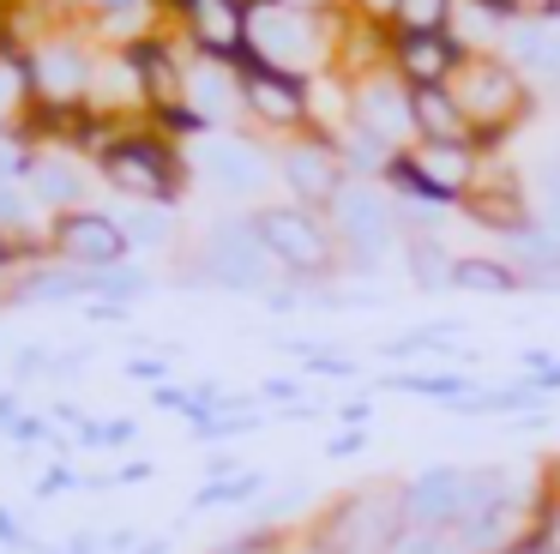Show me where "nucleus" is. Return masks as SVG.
Returning <instances> with one entry per match:
<instances>
[{"label": "nucleus", "mask_w": 560, "mask_h": 554, "mask_svg": "<svg viewBox=\"0 0 560 554\" xmlns=\"http://www.w3.org/2000/svg\"><path fill=\"white\" fill-rule=\"evenodd\" d=\"M187 108H194L211 132H235V127H242V120H247L242 60H211V55L187 60Z\"/></svg>", "instance_id": "dca6fc26"}, {"label": "nucleus", "mask_w": 560, "mask_h": 554, "mask_svg": "<svg viewBox=\"0 0 560 554\" xmlns=\"http://www.w3.org/2000/svg\"><path fill=\"white\" fill-rule=\"evenodd\" d=\"M127 235H133V247H175V235H182V223H175V205H139L133 217H121Z\"/></svg>", "instance_id": "a878e982"}, {"label": "nucleus", "mask_w": 560, "mask_h": 554, "mask_svg": "<svg viewBox=\"0 0 560 554\" xmlns=\"http://www.w3.org/2000/svg\"><path fill=\"white\" fill-rule=\"evenodd\" d=\"M242 103H247V127L271 132V139L314 132V84L295 79V72L242 60Z\"/></svg>", "instance_id": "6e6552de"}, {"label": "nucleus", "mask_w": 560, "mask_h": 554, "mask_svg": "<svg viewBox=\"0 0 560 554\" xmlns=\"http://www.w3.org/2000/svg\"><path fill=\"white\" fill-rule=\"evenodd\" d=\"M187 157H194V175L211 181L223 199H259L266 181L278 175V157H266L259 139H247L242 127L235 132H206V139H194Z\"/></svg>", "instance_id": "1a4fd4ad"}, {"label": "nucleus", "mask_w": 560, "mask_h": 554, "mask_svg": "<svg viewBox=\"0 0 560 554\" xmlns=\"http://www.w3.org/2000/svg\"><path fill=\"white\" fill-rule=\"evenodd\" d=\"M31 199L43 205V211H79L85 205V187H91V175H85V163H79V151H67V145H49L43 151L37 145V169H31Z\"/></svg>", "instance_id": "a211bd4d"}, {"label": "nucleus", "mask_w": 560, "mask_h": 554, "mask_svg": "<svg viewBox=\"0 0 560 554\" xmlns=\"http://www.w3.org/2000/svg\"><path fill=\"white\" fill-rule=\"evenodd\" d=\"M7 301H19V308H43V301H97V272L67 265V259H43L7 289Z\"/></svg>", "instance_id": "6ab92c4d"}, {"label": "nucleus", "mask_w": 560, "mask_h": 554, "mask_svg": "<svg viewBox=\"0 0 560 554\" xmlns=\"http://www.w3.org/2000/svg\"><path fill=\"white\" fill-rule=\"evenodd\" d=\"M139 296H151V272L145 265H115V272H97V301H121V308H133Z\"/></svg>", "instance_id": "cd10ccee"}, {"label": "nucleus", "mask_w": 560, "mask_h": 554, "mask_svg": "<svg viewBox=\"0 0 560 554\" xmlns=\"http://www.w3.org/2000/svg\"><path fill=\"white\" fill-rule=\"evenodd\" d=\"M97 175L133 205H182L187 181H194V157H187V145H175L170 132L145 120V127H121L103 145Z\"/></svg>", "instance_id": "f257e3e1"}, {"label": "nucleus", "mask_w": 560, "mask_h": 554, "mask_svg": "<svg viewBox=\"0 0 560 554\" xmlns=\"http://www.w3.org/2000/svg\"><path fill=\"white\" fill-rule=\"evenodd\" d=\"M452 265H458V253L446 247L440 235H404V277H410L416 289H452Z\"/></svg>", "instance_id": "5701e85b"}, {"label": "nucleus", "mask_w": 560, "mask_h": 554, "mask_svg": "<svg viewBox=\"0 0 560 554\" xmlns=\"http://www.w3.org/2000/svg\"><path fill=\"white\" fill-rule=\"evenodd\" d=\"M170 12L175 36L194 55L211 60H242L247 55V0H158Z\"/></svg>", "instance_id": "ddd939ff"}, {"label": "nucleus", "mask_w": 560, "mask_h": 554, "mask_svg": "<svg viewBox=\"0 0 560 554\" xmlns=\"http://www.w3.org/2000/svg\"><path fill=\"white\" fill-rule=\"evenodd\" d=\"M13 440H25V446H37V440H55V422H49V416H25V422L13 428ZM55 446H61V440H55Z\"/></svg>", "instance_id": "4c0bfd02"}, {"label": "nucleus", "mask_w": 560, "mask_h": 554, "mask_svg": "<svg viewBox=\"0 0 560 554\" xmlns=\"http://www.w3.org/2000/svg\"><path fill=\"white\" fill-rule=\"evenodd\" d=\"M410 108H416V139H434V145L476 139V132H470V115H464L458 96H452V84H428V91H410Z\"/></svg>", "instance_id": "412c9836"}, {"label": "nucleus", "mask_w": 560, "mask_h": 554, "mask_svg": "<svg viewBox=\"0 0 560 554\" xmlns=\"http://www.w3.org/2000/svg\"><path fill=\"white\" fill-rule=\"evenodd\" d=\"M127 440H139V422H133V416L103 422V446H109V452H115V446H127Z\"/></svg>", "instance_id": "58836bf2"}, {"label": "nucleus", "mask_w": 560, "mask_h": 554, "mask_svg": "<svg viewBox=\"0 0 560 554\" xmlns=\"http://www.w3.org/2000/svg\"><path fill=\"white\" fill-rule=\"evenodd\" d=\"M470 36L464 31H440V36H386V60L410 91H428V84H452L470 60Z\"/></svg>", "instance_id": "2eb2a0df"}, {"label": "nucleus", "mask_w": 560, "mask_h": 554, "mask_svg": "<svg viewBox=\"0 0 560 554\" xmlns=\"http://www.w3.org/2000/svg\"><path fill=\"white\" fill-rule=\"evenodd\" d=\"M452 289H464V296H518L524 272L506 259V253H458Z\"/></svg>", "instance_id": "4be33fe9"}, {"label": "nucleus", "mask_w": 560, "mask_h": 554, "mask_svg": "<svg viewBox=\"0 0 560 554\" xmlns=\"http://www.w3.org/2000/svg\"><path fill=\"white\" fill-rule=\"evenodd\" d=\"M19 422H25V409H19V397H13V392H0V434H13Z\"/></svg>", "instance_id": "79ce46f5"}, {"label": "nucleus", "mask_w": 560, "mask_h": 554, "mask_svg": "<svg viewBox=\"0 0 560 554\" xmlns=\"http://www.w3.org/2000/svg\"><path fill=\"white\" fill-rule=\"evenodd\" d=\"M49 247H55V259L85 265V272H115V265L133 259V235H127V223L109 217V211H97V205L55 211L49 217Z\"/></svg>", "instance_id": "9b49d317"}, {"label": "nucleus", "mask_w": 560, "mask_h": 554, "mask_svg": "<svg viewBox=\"0 0 560 554\" xmlns=\"http://www.w3.org/2000/svg\"><path fill=\"white\" fill-rule=\"evenodd\" d=\"M392 12H398V0H350V19H362V24H380V31L392 24Z\"/></svg>", "instance_id": "72a5a7b5"}, {"label": "nucleus", "mask_w": 560, "mask_h": 554, "mask_svg": "<svg viewBox=\"0 0 560 554\" xmlns=\"http://www.w3.org/2000/svg\"><path fill=\"white\" fill-rule=\"evenodd\" d=\"M194 265L199 272L187 284H218V289H235V296H271V277H278V259L266 253V241H259L247 211L211 223L199 253H194Z\"/></svg>", "instance_id": "423d86ee"}, {"label": "nucleus", "mask_w": 560, "mask_h": 554, "mask_svg": "<svg viewBox=\"0 0 560 554\" xmlns=\"http://www.w3.org/2000/svg\"><path fill=\"white\" fill-rule=\"evenodd\" d=\"M97 60H103V48L91 43L85 24L43 31L37 43H31V72H37V103H43V115H79V108H91Z\"/></svg>", "instance_id": "39448f33"}, {"label": "nucleus", "mask_w": 560, "mask_h": 554, "mask_svg": "<svg viewBox=\"0 0 560 554\" xmlns=\"http://www.w3.org/2000/svg\"><path fill=\"white\" fill-rule=\"evenodd\" d=\"M452 96H458V108L470 115V132H476L482 151L506 145L536 108V84L524 79L500 48H476V55L464 60V72L452 79Z\"/></svg>", "instance_id": "f03ea898"}, {"label": "nucleus", "mask_w": 560, "mask_h": 554, "mask_svg": "<svg viewBox=\"0 0 560 554\" xmlns=\"http://www.w3.org/2000/svg\"><path fill=\"white\" fill-rule=\"evenodd\" d=\"M290 349L302 356L307 373H319V380H362V361L343 356V349H331V344H290Z\"/></svg>", "instance_id": "c85d7f7f"}, {"label": "nucleus", "mask_w": 560, "mask_h": 554, "mask_svg": "<svg viewBox=\"0 0 560 554\" xmlns=\"http://www.w3.org/2000/svg\"><path fill=\"white\" fill-rule=\"evenodd\" d=\"M530 205H536V223H548V229L560 235V157L536 169V181H530Z\"/></svg>", "instance_id": "c756f323"}, {"label": "nucleus", "mask_w": 560, "mask_h": 554, "mask_svg": "<svg viewBox=\"0 0 560 554\" xmlns=\"http://www.w3.org/2000/svg\"><path fill=\"white\" fill-rule=\"evenodd\" d=\"M404 524H410L404 518V488H362V494H343L331 512H319L314 536H326L343 554H386V542Z\"/></svg>", "instance_id": "0eeeda50"}, {"label": "nucleus", "mask_w": 560, "mask_h": 554, "mask_svg": "<svg viewBox=\"0 0 560 554\" xmlns=\"http://www.w3.org/2000/svg\"><path fill=\"white\" fill-rule=\"evenodd\" d=\"M133 554H170V536H145V542H139V549Z\"/></svg>", "instance_id": "49530a36"}, {"label": "nucleus", "mask_w": 560, "mask_h": 554, "mask_svg": "<svg viewBox=\"0 0 560 554\" xmlns=\"http://www.w3.org/2000/svg\"><path fill=\"white\" fill-rule=\"evenodd\" d=\"M295 12H350V0H283Z\"/></svg>", "instance_id": "37998d69"}, {"label": "nucleus", "mask_w": 560, "mask_h": 554, "mask_svg": "<svg viewBox=\"0 0 560 554\" xmlns=\"http://www.w3.org/2000/svg\"><path fill=\"white\" fill-rule=\"evenodd\" d=\"M266 253L278 259L283 277L295 284H326L331 272H343V247L331 235V217L314 211V205H295V199H278V205H247Z\"/></svg>", "instance_id": "20e7f679"}, {"label": "nucleus", "mask_w": 560, "mask_h": 554, "mask_svg": "<svg viewBox=\"0 0 560 554\" xmlns=\"http://www.w3.org/2000/svg\"><path fill=\"white\" fill-rule=\"evenodd\" d=\"M259 488H266V476H259V470H242V476L206 482V488L194 494V512H211V506H242V500H254Z\"/></svg>", "instance_id": "bb28decb"}, {"label": "nucleus", "mask_w": 560, "mask_h": 554, "mask_svg": "<svg viewBox=\"0 0 560 554\" xmlns=\"http://www.w3.org/2000/svg\"><path fill=\"white\" fill-rule=\"evenodd\" d=\"M31 380H49V349L43 344H25L13 356V385H31Z\"/></svg>", "instance_id": "7c9ffc66"}, {"label": "nucleus", "mask_w": 560, "mask_h": 554, "mask_svg": "<svg viewBox=\"0 0 560 554\" xmlns=\"http://www.w3.org/2000/svg\"><path fill=\"white\" fill-rule=\"evenodd\" d=\"M278 181L290 187L295 205H314V211H326V205L343 193L350 169H343L338 139L314 127V132H302V139H283V145H278Z\"/></svg>", "instance_id": "f8f14e48"}, {"label": "nucleus", "mask_w": 560, "mask_h": 554, "mask_svg": "<svg viewBox=\"0 0 560 554\" xmlns=\"http://www.w3.org/2000/svg\"><path fill=\"white\" fill-rule=\"evenodd\" d=\"M380 385H386V392H410V397H434V404H458V397L476 392L470 373H452V368H440V373H386Z\"/></svg>", "instance_id": "393cba45"}, {"label": "nucleus", "mask_w": 560, "mask_h": 554, "mask_svg": "<svg viewBox=\"0 0 560 554\" xmlns=\"http://www.w3.org/2000/svg\"><path fill=\"white\" fill-rule=\"evenodd\" d=\"M13 259H19V241H13V235H7V229H0V277L13 272Z\"/></svg>", "instance_id": "c03bdc74"}, {"label": "nucleus", "mask_w": 560, "mask_h": 554, "mask_svg": "<svg viewBox=\"0 0 560 554\" xmlns=\"http://www.w3.org/2000/svg\"><path fill=\"white\" fill-rule=\"evenodd\" d=\"M458 12H464V0H398L386 36H440V31H458Z\"/></svg>", "instance_id": "b1692460"}, {"label": "nucleus", "mask_w": 560, "mask_h": 554, "mask_svg": "<svg viewBox=\"0 0 560 554\" xmlns=\"http://www.w3.org/2000/svg\"><path fill=\"white\" fill-rule=\"evenodd\" d=\"M338 422H343V428H368V422H374V397H343Z\"/></svg>", "instance_id": "e433bc0d"}, {"label": "nucleus", "mask_w": 560, "mask_h": 554, "mask_svg": "<svg viewBox=\"0 0 560 554\" xmlns=\"http://www.w3.org/2000/svg\"><path fill=\"white\" fill-rule=\"evenodd\" d=\"M211 554H278V530H254V536H235Z\"/></svg>", "instance_id": "473e14b6"}, {"label": "nucleus", "mask_w": 560, "mask_h": 554, "mask_svg": "<svg viewBox=\"0 0 560 554\" xmlns=\"http://www.w3.org/2000/svg\"><path fill=\"white\" fill-rule=\"evenodd\" d=\"M500 55H506L530 84H555L560 91V36H555V24H542L536 12L500 36Z\"/></svg>", "instance_id": "aec40b11"}, {"label": "nucleus", "mask_w": 560, "mask_h": 554, "mask_svg": "<svg viewBox=\"0 0 560 554\" xmlns=\"http://www.w3.org/2000/svg\"><path fill=\"white\" fill-rule=\"evenodd\" d=\"M368 452V428H343V434H331V446H326V458H362Z\"/></svg>", "instance_id": "f704fd0d"}, {"label": "nucleus", "mask_w": 560, "mask_h": 554, "mask_svg": "<svg viewBox=\"0 0 560 554\" xmlns=\"http://www.w3.org/2000/svg\"><path fill=\"white\" fill-rule=\"evenodd\" d=\"M331 235L343 247V272H380L392 253H404V217L386 181H343V193L326 205Z\"/></svg>", "instance_id": "7ed1b4c3"}, {"label": "nucleus", "mask_w": 560, "mask_h": 554, "mask_svg": "<svg viewBox=\"0 0 560 554\" xmlns=\"http://www.w3.org/2000/svg\"><path fill=\"white\" fill-rule=\"evenodd\" d=\"M109 476H115V482H121V488H127V482H151V476H158V464H151V458H133V464L109 470Z\"/></svg>", "instance_id": "a19ab883"}, {"label": "nucleus", "mask_w": 560, "mask_h": 554, "mask_svg": "<svg viewBox=\"0 0 560 554\" xmlns=\"http://www.w3.org/2000/svg\"><path fill=\"white\" fill-rule=\"evenodd\" d=\"M37 72H31V43L0 31V139H31L37 120Z\"/></svg>", "instance_id": "f3484780"}, {"label": "nucleus", "mask_w": 560, "mask_h": 554, "mask_svg": "<svg viewBox=\"0 0 560 554\" xmlns=\"http://www.w3.org/2000/svg\"><path fill=\"white\" fill-rule=\"evenodd\" d=\"M350 127L374 132L392 151H410L416 145V108H410V84L392 72V60L355 72L350 79Z\"/></svg>", "instance_id": "9d476101"}, {"label": "nucleus", "mask_w": 560, "mask_h": 554, "mask_svg": "<svg viewBox=\"0 0 560 554\" xmlns=\"http://www.w3.org/2000/svg\"><path fill=\"white\" fill-rule=\"evenodd\" d=\"M85 320L91 325H127V308H121V301H91Z\"/></svg>", "instance_id": "ea45409f"}, {"label": "nucleus", "mask_w": 560, "mask_h": 554, "mask_svg": "<svg viewBox=\"0 0 560 554\" xmlns=\"http://www.w3.org/2000/svg\"><path fill=\"white\" fill-rule=\"evenodd\" d=\"M295 554H343V549H331L326 536H314V530H307V542H302V549H295Z\"/></svg>", "instance_id": "a18cd8bd"}, {"label": "nucleus", "mask_w": 560, "mask_h": 554, "mask_svg": "<svg viewBox=\"0 0 560 554\" xmlns=\"http://www.w3.org/2000/svg\"><path fill=\"white\" fill-rule=\"evenodd\" d=\"M0 549H37V542H31V530L13 518V506H0Z\"/></svg>", "instance_id": "c9c22d12"}, {"label": "nucleus", "mask_w": 560, "mask_h": 554, "mask_svg": "<svg viewBox=\"0 0 560 554\" xmlns=\"http://www.w3.org/2000/svg\"><path fill=\"white\" fill-rule=\"evenodd\" d=\"M121 373H127V380H139V385H151V392H158V385H170V361H163V356H133Z\"/></svg>", "instance_id": "2f4dec72"}, {"label": "nucleus", "mask_w": 560, "mask_h": 554, "mask_svg": "<svg viewBox=\"0 0 560 554\" xmlns=\"http://www.w3.org/2000/svg\"><path fill=\"white\" fill-rule=\"evenodd\" d=\"M404 518L422 530H464L470 518V470L464 464H428L404 482Z\"/></svg>", "instance_id": "4468645a"}, {"label": "nucleus", "mask_w": 560, "mask_h": 554, "mask_svg": "<svg viewBox=\"0 0 560 554\" xmlns=\"http://www.w3.org/2000/svg\"><path fill=\"white\" fill-rule=\"evenodd\" d=\"M247 7H254V0H247Z\"/></svg>", "instance_id": "de8ad7c7"}]
</instances>
